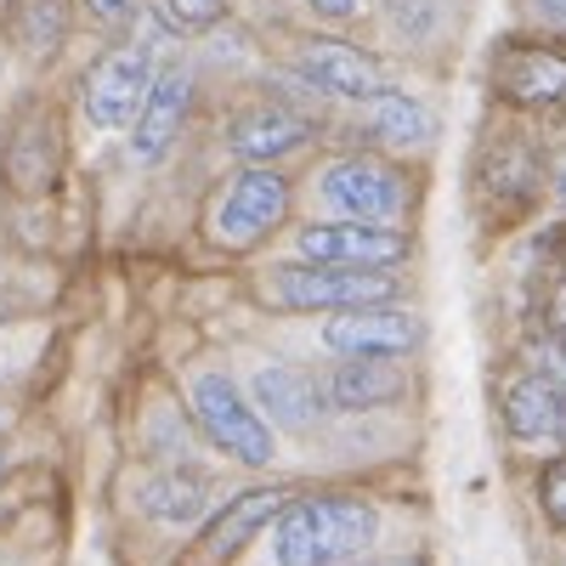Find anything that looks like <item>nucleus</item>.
<instances>
[{
  "label": "nucleus",
  "mask_w": 566,
  "mask_h": 566,
  "mask_svg": "<svg viewBox=\"0 0 566 566\" xmlns=\"http://www.w3.org/2000/svg\"><path fill=\"white\" fill-rule=\"evenodd\" d=\"M522 7V18L544 34H566V0H515Z\"/></svg>",
  "instance_id": "nucleus-24"
},
{
  "label": "nucleus",
  "mask_w": 566,
  "mask_h": 566,
  "mask_svg": "<svg viewBox=\"0 0 566 566\" xmlns=\"http://www.w3.org/2000/svg\"><path fill=\"white\" fill-rule=\"evenodd\" d=\"M295 255L312 266L391 272L408 261V232L402 227H368V221H312L295 232Z\"/></svg>",
  "instance_id": "nucleus-7"
},
{
  "label": "nucleus",
  "mask_w": 566,
  "mask_h": 566,
  "mask_svg": "<svg viewBox=\"0 0 566 566\" xmlns=\"http://www.w3.org/2000/svg\"><path fill=\"white\" fill-rule=\"evenodd\" d=\"M504 431L515 442H555L560 437V386L549 374H522L504 386Z\"/></svg>",
  "instance_id": "nucleus-17"
},
{
  "label": "nucleus",
  "mask_w": 566,
  "mask_h": 566,
  "mask_svg": "<svg viewBox=\"0 0 566 566\" xmlns=\"http://www.w3.org/2000/svg\"><path fill=\"white\" fill-rule=\"evenodd\" d=\"M560 448H566V391H560V437H555Z\"/></svg>",
  "instance_id": "nucleus-30"
},
{
  "label": "nucleus",
  "mask_w": 566,
  "mask_h": 566,
  "mask_svg": "<svg viewBox=\"0 0 566 566\" xmlns=\"http://www.w3.org/2000/svg\"><path fill=\"white\" fill-rule=\"evenodd\" d=\"M317 199L335 210V221H368V227H397L413 205L408 176L380 159V154H346L335 165H323Z\"/></svg>",
  "instance_id": "nucleus-2"
},
{
  "label": "nucleus",
  "mask_w": 566,
  "mask_h": 566,
  "mask_svg": "<svg viewBox=\"0 0 566 566\" xmlns=\"http://www.w3.org/2000/svg\"><path fill=\"white\" fill-rule=\"evenodd\" d=\"M165 7H170V23H176V29L205 34V29H216V23L227 18L232 0H165Z\"/></svg>",
  "instance_id": "nucleus-22"
},
{
  "label": "nucleus",
  "mask_w": 566,
  "mask_h": 566,
  "mask_svg": "<svg viewBox=\"0 0 566 566\" xmlns=\"http://www.w3.org/2000/svg\"><path fill=\"white\" fill-rule=\"evenodd\" d=\"M29 159L18 176H12V187H23V193H34V187H45V181H52V170H57V142L52 136H45V125H23L18 119V130H12V142H7V159Z\"/></svg>",
  "instance_id": "nucleus-21"
},
{
  "label": "nucleus",
  "mask_w": 566,
  "mask_h": 566,
  "mask_svg": "<svg viewBox=\"0 0 566 566\" xmlns=\"http://www.w3.org/2000/svg\"><path fill=\"white\" fill-rule=\"evenodd\" d=\"M306 7H312L317 18H328V23H346V18H357V0H306Z\"/></svg>",
  "instance_id": "nucleus-27"
},
{
  "label": "nucleus",
  "mask_w": 566,
  "mask_h": 566,
  "mask_svg": "<svg viewBox=\"0 0 566 566\" xmlns=\"http://www.w3.org/2000/svg\"><path fill=\"white\" fill-rule=\"evenodd\" d=\"M397 295L391 272H357V266H312L290 261L266 272V301L283 312H357V306H386Z\"/></svg>",
  "instance_id": "nucleus-4"
},
{
  "label": "nucleus",
  "mask_w": 566,
  "mask_h": 566,
  "mask_svg": "<svg viewBox=\"0 0 566 566\" xmlns=\"http://www.w3.org/2000/svg\"><path fill=\"white\" fill-rule=\"evenodd\" d=\"M424 340V323L408 306H357V312H335L323 323V346L335 357H408Z\"/></svg>",
  "instance_id": "nucleus-10"
},
{
  "label": "nucleus",
  "mask_w": 566,
  "mask_h": 566,
  "mask_svg": "<svg viewBox=\"0 0 566 566\" xmlns=\"http://www.w3.org/2000/svg\"><path fill=\"white\" fill-rule=\"evenodd\" d=\"M306 142H312V119L295 114V108H283V103H250L227 125V148L239 154L244 165H272L283 154L306 148Z\"/></svg>",
  "instance_id": "nucleus-14"
},
{
  "label": "nucleus",
  "mask_w": 566,
  "mask_h": 566,
  "mask_svg": "<svg viewBox=\"0 0 566 566\" xmlns=\"http://www.w3.org/2000/svg\"><path fill=\"white\" fill-rule=\"evenodd\" d=\"M187 402H193V419L210 448H221L227 459L239 464H272L277 453V437L272 424L261 419V408L250 402V391L232 380V374H193V386H187Z\"/></svg>",
  "instance_id": "nucleus-3"
},
{
  "label": "nucleus",
  "mask_w": 566,
  "mask_h": 566,
  "mask_svg": "<svg viewBox=\"0 0 566 566\" xmlns=\"http://www.w3.org/2000/svg\"><path fill=\"white\" fill-rule=\"evenodd\" d=\"M493 91L527 114L566 108V52L549 40H504L493 52Z\"/></svg>",
  "instance_id": "nucleus-8"
},
{
  "label": "nucleus",
  "mask_w": 566,
  "mask_h": 566,
  "mask_svg": "<svg viewBox=\"0 0 566 566\" xmlns=\"http://www.w3.org/2000/svg\"><path fill=\"white\" fill-rule=\"evenodd\" d=\"M290 499H295L290 488H244V493H232V499L210 515V522H205V533H199L193 555H187V566H227L261 527L277 522Z\"/></svg>",
  "instance_id": "nucleus-11"
},
{
  "label": "nucleus",
  "mask_w": 566,
  "mask_h": 566,
  "mask_svg": "<svg viewBox=\"0 0 566 566\" xmlns=\"http://www.w3.org/2000/svg\"><path fill=\"white\" fill-rule=\"evenodd\" d=\"M555 193L566 199V159H560V176H555Z\"/></svg>",
  "instance_id": "nucleus-31"
},
{
  "label": "nucleus",
  "mask_w": 566,
  "mask_h": 566,
  "mask_svg": "<svg viewBox=\"0 0 566 566\" xmlns=\"http://www.w3.org/2000/svg\"><path fill=\"white\" fill-rule=\"evenodd\" d=\"M7 40L29 63H45L69 40V0H7Z\"/></svg>",
  "instance_id": "nucleus-20"
},
{
  "label": "nucleus",
  "mask_w": 566,
  "mask_h": 566,
  "mask_svg": "<svg viewBox=\"0 0 566 566\" xmlns=\"http://www.w3.org/2000/svg\"><path fill=\"white\" fill-rule=\"evenodd\" d=\"M363 566H424L419 555H386V560H363Z\"/></svg>",
  "instance_id": "nucleus-29"
},
{
  "label": "nucleus",
  "mask_w": 566,
  "mask_h": 566,
  "mask_svg": "<svg viewBox=\"0 0 566 566\" xmlns=\"http://www.w3.org/2000/svg\"><path fill=\"white\" fill-rule=\"evenodd\" d=\"M402 391H408V380H402V368L391 357H340L323 374L328 413H368V408L397 402Z\"/></svg>",
  "instance_id": "nucleus-16"
},
{
  "label": "nucleus",
  "mask_w": 566,
  "mask_h": 566,
  "mask_svg": "<svg viewBox=\"0 0 566 566\" xmlns=\"http://www.w3.org/2000/svg\"><path fill=\"white\" fill-rule=\"evenodd\" d=\"M210 504V476L193 464H170L159 470V476H148V488H142V510L154 515V522H170V527H187L199 522Z\"/></svg>",
  "instance_id": "nucleus-19"
},
{
  "label": "nucleus",
  "mask_w": 566,
  "mask_h": 566,
  "mask_svg": "<svg viewBox=\"0 0 566 566\" xmlns=\"http://www.w3.org/2000/svg\"><path fill=\"white\" fill-rule=\"evenodd\" d=\"M549 323H555V340H566V277H560V290L549 301Z\"/></svg>",
  "instance_id": "nucleus-28"
},
{
  "label": "nucleus",
  "mask_w": 566,
  "mask_h": 566,
  "mask_svg": "<svg viewBox=\"0 0 566 566\" xmlns=\"http://www.w3.org/2000/svg\"><path fill=\"white\" fill-rule=\"evenodd\" d=\"M154 74H159L154 40H125L114 52H103L97 69L85 74V91H80L85 119L97 130H130L142 103H148V91H154Z\"/></svg>",
  "instance_id": "nucleus-6"
},
{
  "label": "nucleus",
  "mask_w": 566,
  "mask_h": 566,
  "mask_svg": "<svg viewBox=\"0 0 566 566\" xmlns=\"http://www.w3.org/2000/svg\"><path fill=\"white\" fill-rule=\"evenodd\" d=\"M250 402L261 408V419L272 424V431H312V424L328 413L323 402V380L295 363H266L255 368L250 380Z\"/></svg>",
  "instance_id": "nucleus-13"
},
{
  "label": "nucleus",
  "mask_w": 566,
  "mask_h": 566,
  "mask_svg": "<svg viewBox=\"0 0 566 566\" xmlns=\"http://www.w3.org/2000/svg\"><path fill=\"white\" fill-rule=\"evenodd\" d=\"M85 12H91V23H103V29H125L136 18V0H85Z\"/></svg>",
  "instance_id": "nucleus-26"
},
{
  "label": "nucleus",
  "mask_w": 566,
  "mask_h": 566,
  "mask_svg": "<svg viewBox=\"0 0 566 566\" xmlns=\"http://www.w3.org/2000/svg\"><path fill=\"white\" fill-rule=\"evenodd\" d=\"M482 187H488V205L499 216H522L533 210L538 187H544V159L527 136H499L493 148L482 154Z\"/></svg>",
  "instance_id": "nucleus-15"
},
{
  "label": "nucleus",
  "mask_w": 566,
  "mask_h": 566,
  "mask_svg": "<svg viewBox=\"0 0 566 566\" xmlns=\"http://www.w3.org/2000/svg\"><path fill=\"white\" fill-rule=\"evenodd\" d=\"M368 108V136L380 142V148H391V154H413V148H424V142L437 136V114L424 108L419 97H408V91H386V97H374V103H363Z\"/></svg>",
  "instance_id": "nucleus-18"
},
{
  "label": "nucleus",
  "mask_w": 566,
  "mask_h": 566,
  "mask_svg": "<svg viewBox=\"0 0 566 566\" xmlns=\"http://www.w3.org/2000/svg\"><path fill=\"white\" fill-rule=\"evenodd\" d=\"M295 74L323 91V97H340V103H374V97H386L391 91V69L363 52V45L352 40H306L301 52H295Z\"/></svg>",
  "instance_id": "nucleus-9"
},
{
  "label": "nucleus",
  "mask_w": 566,
  "mask_h": 566,
  "mask_svg": "<svg viewBox=\"0 0 566 566\" xmlns=\"http://www.w3.org/2000/svg\"><path fill=\"white\" fill-rule=\"evenodd\" d=\"M380 538V510L357 493H306L290 499L272 522L277 566H346Z\"/></svg>",
  "instance_id": "nucleus-1"
},
{
  "label": "nucleus",
  "mask_w": 566,
  "mask_h": 566,
  "mask_svg": "<svg viewBox=\"0 0 566 566\" xmlns=\"http://www.w3.org/2000/svg\"><path fill=\"white\" fill-rule=\"evenodd\" d=\"M290 221V181L272 165H244L210 205V239L221 250H255Z\"/></svg>",
  "instance_id": "nucleus-5"
},
{
  "label": "nucleus",
  "mask_w": 566,
  "mask_h": 566,
  "mask_svg": "<svg viewBox=\"0 0 566 566\" xmlns=\"http://www.w3.org/2000/svg\"><path fill=\"white\" fill-rule=\"evenodd\" d=\"M538 504H544V515H549V527L566 533V459L544 464V476H538Z\"/></svg>",
  "instance_id": "nucleus-23"
},
{
  "label": "nucleus",
  "mask_w": 566,
  "mask_h": 566,
  "mask_svg": "<svg viewBox=\"0 0 566 566\" xmlns=\"http://www.w3.org/2000/svg\"><path fill=\"white\" fill-rule=\"evenodd\" d=\"M187 108H193V69L165 63L154 74V91H148V103H142L136 125H130V159L136 165H159L176 148V136L187 125Z\"/></svg>",
  "instance_id": "nucleus-12"
},
{
  "label": "nucleus",
  "mask_w": 566,
  "mask_h": 566,
  "mask_svg": "<svg viewBox=\"0 0 566 566\" xmlns=\"http://www.w3.org/2000/svg\"><path fill=\"white\" fill-rule=\"evenodd\" d=\"M386 7H391L397 29H408V34H424L437 23V0H386Z\"/></svg>",
  "instance_id": "nucleus-25"
}]
</instances>
